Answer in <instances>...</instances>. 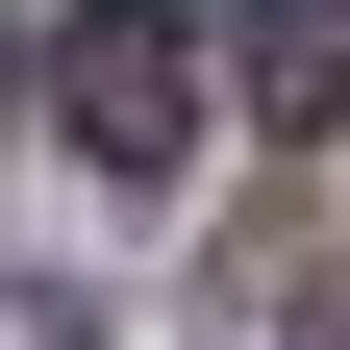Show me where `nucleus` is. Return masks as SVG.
Listing matches in <instances>:
<instances>
[{"label": "nucleus", "mask_w": 350, "mask_h": 350, "mask_svg": "<svg viewBox=\"0 0 350 350\" xmlns=\"http://www.w3.org/2000/svg\"><path fill=\"white\" fill-rule=\"evenodd\" d=\"M51 125L100 175H175V150H200V25H175V0H75V25H51Z\"/></svg>", "instance_id": "1"}, {"label": "nucleus", "mask_w": 350, "mask_h": 350, "mask_svg": "<svg viewBox=\"0 0 350 350\" xmlns=\"http://www.w3.org/2000/svg\"><path fill=\"white\" fill-rule=\"evenodd\" d=\"M250 100L275 125H350V0H250Z\"/></svg>", "instance_id": "2"}, {"label": "nucleus", "mask_w": 350, "mask_h": 350, "mask_svg": "<svg viewBox=\"0 0 350 350\" xmlns=\"http://www.w3.org/2000/svg\"><path fill=\"white\" fill-rule=\"evenodd\" d=\"M325 350H350V300H325Z\"/></svg>", "instance_id": "3"}]
</instances>
